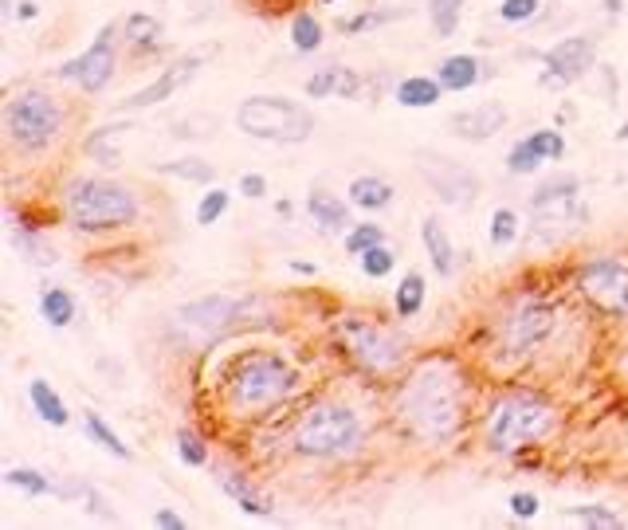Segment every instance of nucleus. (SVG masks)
Masks as SVG:
<instances>
[{"label":"nucleus","mask_w":628,"mask_h":530,"mask_svg":"<svg viewBox=\"0 0 628 530\" xmlns=\"http://www.w3.org/2000/svg\"><path fill=\"white\" fill-rule=\"evenodd\" d=\"M228 201H232V193L209 189V193L201 197V205H197V224H216V220L228 212Z\"/></svg>","instance_id":"f704fd0d"},{"label":"nucleus","mask_w":628,"mask_h":530,"mask_svg":"<svg viewBox=\"0 0 628 530\" xmlns=\"http://www.w3.org/2000/svg\"><path fill=\"white\" fill-rule=\"evenodd\" d=\"M220 487H224V495H232V499L240 503V511H248V515H271L267 499H260L236 472H220Z\"/></svg>","instance_id":"a878e982"},{"label":"nucleus","mask_w":628,"mask_h":530,"mask_svg":"<svg viewBox=\"0 0 628 530\" xmlns=\"http://www.w3.org/2000/svg\"><path fill=\"white\" fill-rule=\"evenodd\" d=\"M236 126H240L248 138L279 142V146H299V142H307L314 134L311 110L291 103V99H279V95L244 99L240 110H236Z\"/></svg>","instance_id":"7ed1b4c3"},{"label":"nucleus","mask_w":628,"mask_h":530,"mask_svg":"<svg viewBox=\"0 0 628 530\" xmlns=\"http://www.w3.org/2000/svg\"><path fill=\"white\" fill-rule=\"evenodd\" d=\"M177 456H181L189 468H201V464L209 460V452H205V444H201L197 432H181V436H177Z\"/></svg>","instance_id":"58836bf2"},{"label":"nucleus","mask_w":628,"mask_h":530,"mask_svg":"<svg viewBox=\"0 0 628 530\" xmlns=\"http://www.w3.org/2000/svg\"><path fill=\"white\" fill-rule=\"evenodd\" d=\"M436 79H440L444 91H468V87L479 83V63H475L471 55H448V59L440 63Z\"/></svg>","instance_id":"412c9836"},{"label":"nucleus","mask_w":628,"mask_h":530,"mask_svg":"<svg viewBox=\"0 0 628 530\" xmlns=\"http://www.w3.org/2000/svg\"><path fill=\"white\" fill-rule=\"evenodd\" d=\"M67 216L83 232H103V228H126L138 220V201L126 185L114 181H79L67 193Z\"/></svg>","instance_id":"39448f33"},{"label":"nucleus","mask_w":628,"mask_h":530,"mask_svg":"<svg viewBox=\"0 0 628 530\" xmlns=\"http://www.w3.org/2000/svg\"><path fill=\"white\" fill-rule=\"evenodd\" d=\"M354 91H358V75L346 71V67H326V71H318V75L307 79V95L311 99H330V95L350 99Z\"/></svg>","instance_id":"6ab92c4d"},{"label":"nucleus","mask_w":628,"mask_h":530,"mask_svg":"<svg viewBox=\"0 0 628 530\" xmlns=\"http://www.w3.org/2000/svg\"><path fill=\"white\" fill-rule=\"evenodd\" d=\"M550 330V307L542 303V299H519L507 318H503V326H499V334H503V342H507V350L511 354H526L542 334Z\"/></svg>","instance_id":"ddd939ff"},{"label":"nucleus","mask_w":628,"mask_h":530,"mask_svg":"<svg viewBox=\"0 0 628 530\" xmlns=\"http://www.w3.org/2000/svg\"><path fill=\"white\" fill-rule=\"evenodd\" d=\"M397 315L401 318H413L424 307V275L420 271H409L405 279H401V287H397Z\"/></svg>","instance_id":"c85d7f7f"},{"label":"nucleus","mask_w":628,"mask_h":530,"mask_svg":"<svg viewBox=\"0 0 628 530\" xmlns=\"http://www.w3.org/2000/svg\"><path fill=\"white\" fill-rule=\"evenodd\" d=\"M503 126H507V110L499 103H479V106H471V110L452 114V134L464 138V142H487V138H495Z\"/></svg>","instance_id":"f3484780"},{"label":"nucleus","mask_w":628,"mask_h":530,"mask_svg":"<svg viewBox=\"0 0 628 530\" xmlns=\"http://www.w3.org/2000/svg\"><path fill=\"white\" fill-rule=\"evenodd\" d=\"M617 142H628V118L621 122V130H617Z\"/></svg>","instance_id":"49530a36"},{"label":"nucleus","mask_w":628,"mask_h":530,"mask_svg":"<svg viewBox=\"0 0 628 530\" xmlns=\"http://www.w3.org/2000/svg\"><path fill=\"white\" fill-rule=\"evenodd\" d=\"M381 20H389V16L366 12V16H358V20H342V32H362V28H373V24H381Z\"/></svg>","instance_id":"c03bdc74"},{"label":"nucleus","mask_w":628,"mask_h":530,"mask_svg":"<svg viewBox=\"0 0 628 530\" xmlns=\"http://www.w3.org/2000/svg\"><path fill=\"white\" fill-rule=\"evenodd\" d=\"M460 12H464V0H428V16H432V28H436L440 40L456 36Z\"/></svg>","instance_id":"cd10ccee"},{"label":"nucleus","mask_w":628,"mask_h":530,"mask_svg":"<svg viewBox=\"0 0 628 530\" xmlns=\"http://www.w3.org/2000/svg\"><path fill=\"white\" fill-rule=\"evenodd\" d=\"M244 307H248V303H240V299L212 295V299H201V303H189V307H181V311H177V322H181L185 330L201 334V338H212L220 326H228V322L240 315Z\"/></svg>","instance_id":"2eb2a0df"},{"label":"nucleus","mask_w":628,"mask_h":530,"mask_svg":"<svg viewBox=\"0 0 628 530\" xmlns=\"http://www.w3.org/2000/svg\"><path fill=\"white\" fill-rule=\"evenodd\" d=\"M377 244H385V232L377 224H358L354 232H346V252L350 256H362V252L377 248Z\"/></svg>","instance_id":"72a5a7b5"},{"label":"nucleus","mask_w":628,"mask_h":530,"mask_svg":"<svg viewBox=\"0 0 628 530\" xmlns=\"http://www.w3.org/2000/svg\"><path fill=\"white\" fill-rule=\"evenodd\" d=\"M566 158V138L558 134V130H538V134H530L523 138L515 150H511V173H534L542 161H558Z\"/></svg>","instance_id":"dca6fc26"},{"label":"nucleus","mask_w":628,"mask_h":530,"mask_svg":"<svg viewBox=\"0 0 628 530\" xmlns=\"http://www.w3.org/2000/svg\"><path fill=\"white\" fill-rule=\"evenodd\" d=\"M401 417L409 432L436 444L448 440L460 424V377L448 362H428L401 393Z\"/></svg>","instance_id":"f257e3e1"},{"label":"nucleus","mask_w":628,"mask_h":530,"mask_svg":"<svg viewBox=\"0 0 628 530\" xmlns=\"http://www.w3.org/2000/svg\"><path fill=\"white\" fill-rule=\"evenodd\" d=\"M350 201L366 212L385 209V205L393 201V185L381 181V177H354V185H350Z\"/></svg>","instance_id":"b1692460"},{"label":"nucleus","mask_w":628,"mask_h":530,"mask_svg":"<svg viewBox=\"0 0 628 530\" xmlns=\"http://www.w3.org/2000/svg\"><path fill=\"white\" fill-rule=\"evenodd\" d=\"M291 389H295V370L279 354H248L228 377V397L240 413H263L279 405Z\"/></svg>","instance_id":"20e7f679"},{"label":"nucleus","mask_w":628,"mask_h":530,"mask_svg":"<svg viewBox=\"0 0 628 530\" xmlns=\"http://www.w3.org/2000/svg\"><path fill=\"white\" fill-rule=\"evenodd\" d=\"M593 59H597V40L593 36H570V40L554 44L550 52L542 55L550 83H577L593 67Z\"/></svg>","instance_id":"4468645a"},{"label":"nucleus","mask_w":628,"mask_h":530,"mask_svg":"<svg viewBox=\"0 0 628 530\" xmlns=\"http://www.w3.org/2000/svg\"><path fill=\"white\" fill-rule=\"evenodd\" d=\"M197 67H201V59H197V55H193V59L173 63V67H169L157 83H150L146 91H138L134 99H126V106H130V110H146V106H154V103H165V99H169V95H173L185 79H193V75H197Z\"/></svg>","instance_id":"a211bd4d"},{"label":"nucleus","mask_w":628,"mask_h":530,"mask_svg":"<svg viewBox=\"0 0 628 530\" xmlns=\"http://www.w3.org/2000/svg\"><path fill=\"white\" fill-rule=\"evenodd\" d=\"M40 311H44V318H48L52 326H71V318H75V299H71L63 287H48L44 299H40Z\"/></svg>","instance_id":"c756f323"},{"label":"nucleus","mask_w":628,"mask_h":530,"mask_svg":"<svg viewBox=\"0 0 628 530\" xmlns=\"http://www.w3.org/2000/svg\"><path fill=\"white\" fill-rule=\"evenodd\" d=\"M322 4H334V0H322Z\"/></svg>","instance_id":"de8ad7c7"},{"label":"nucleus","mask_w":628,"mask_h":530,"mask_svg":"<svg viewBox=\"0 0 628 530\" xmlns=\"http://www.w3.org/2000/svg\"><path fill=\"white\" fill-rule=\"evenodd\" d=\"M83 428H87V436H91L99 448H106L110 456H118V460H130V448L118 440V432H114V428H110V424H106L99 413H87V417H83Z\"/></svg>","instance_id":"bb28decb"},{"label":"nucleus","mask_w":628,"mask_h":530,"mask_svg":"<svg viewBox=\"0 0 628 530\" xmlns=\"http://www.w3.org/2000/svg\"><path fill=\"white\" fill-rule=\"evenodd\" d=\"M581 295L605 315H628V267L621 260H593L577 275Z\"/></svg>","instance_id":"9b49d317"},{"label":"nucleus","mask_w":628,"mask_h":530,"mask_svg":"<svg viewBox=\"0 0 628 530\" xmlns=\"http://www.w3.org/2000/svg\"><path fill=\"white\" fill-rule=\"evenodd\" d=\"M240 193H244V197H263V193H267V181H263L260 173H244V177H240Z\"/></svg>","instance_id":"37998d69"},{"label":"nucleus","mask_w":628,"mask_h":530,"mask_svg":"<svg viewBox=\"0 0 628 530\" xmlns=\"http://www.w3.org/2000/svg\"><path fill=\"white\" fill-rule=\"evenodd\" d=\"M554 421V413L542 405V401H534V397H503L499 405H495V413H491V421H487V444L495 448V452H511V448H519L526 440H534V436H542L546 428Z\"/></svg>","instance_id":"0eeeda50"},{"label":"nucleus","mask_w":628,"mask_h":530,"mask_svg":"<svg viewBox=\"0 0 628 530\" xmlns=\"http://www.w3.org/2000/svg\"><path fill=\"white\" fill-rule=\"evenodd\" d=\"M530 209H534V228L542 240H558L574 228L577 212V177H558L550 185H542L534 197H530Z\"/></svg>","instance_id":"9d476101"},{"label":"nucleus","mask_w":628,"mask_h":530,"mask_svg":"<svg viewBox=\"0 0 628 530\" xmlns=\"http://www.w3.org/2000/svg\"><path fill=\"white\" fill-rule=\"evenodd\" d=\"M154 527L181 530V527H185V519H181V515H173V511H157V515H154Z\"/></svg>","instance_id":"a18cd8bd"},{"label":"nucleus","mask_w":628,"mask_h":530,"mask_svg":"<svg viewBox=\"0 0 628 530\" xmlns=\"http://www.w3.org/2000/svg\"><path fill=\"white\" fill-rule=\"evenodd\" d=\"M307 209H311L314 224H318L322 232H338V228H346V224H350L346 205H342L334 193H326V189H314L311 197H307Z\"/></svg>","instance_id":"aec40b11"},{"label":"nucleus","mask_w":628,"mask_h":530,"mask_svg":"<svg viewBox=\"0 0 628 530\" xmlns=\"http://www.w3.org/2000/svg\"><path fill=\"white\" fill-rule=\"evenodd\" d=\"M161 173H169V177H181V181H197V185H209L212 181V165L201 158H181V161H165V165H157Z\"/></svg>","instance_id":"2f4dec72"},{"label":"nucleus","mask_w":628,"mask_h":530,"mask_svg":"<svg viewBox=\"0 0 628 530\" xmlns=\"http://www.w3.org/2000/svg\"><path fill=\"white\" fill-rule=\"evenodd\" d=\"M114 67H118V63H114V32L106 28L103 36H99L87 52L75 55V59H67L55 75L67 79V83H79V87L91 91V95H99L106 83L114 79Z\"/></svg>","instance_id":"f8f14e48"},{"label":"nucleus","mask_w":628,"mask_h":530,"mask_svg":"<svg viewBox=\"0 0 628 530\" xmlns=\"http://www.w3.org/2000/svg\"><path fill=\"white\" fill-rule=\"evenodd\" d=\"M4 479H8L12 487L28 491V495H48V491H52V483L40 476V472H32V468H12V472H8Z\"/></svg>","instance_id":"4c0bfd02"},{"label":"nucleus","mask_w":628,"mask_h":530,"mask_svg":"<svg viewBox=\"0 0 628 530\" xmlns=\"http://www.w3.org/2000/svg\"><path fill=\"white\" fill-rule=\"evenodd\" d=\"M538 12V0H503L499 4V16L507 20V24H523Z\"/></svg>","instance_id":"ea45409f"},{"label":"nucleus","mask_w":628,"mask_h":530,"mask_svg":"<svg viewBox=\"0 0 628 530\" xmlns=\"http://www.w3.org/2000/svg\"><path fill=\"white\" fill-rule=\"evenodd\" d=\"M291 44H295L299 52H314V48L322 44V24L314 20L311 12H299V16L291 20Z\"/></svg>","instance_id":"7c9ffc66"},{"label":"nucleus","mask_w":628,"mask_h":530,"mask_svg":"<svg viewBox=\"0 0 628 530\" xmlns=\"http://www.w3.org/2000/svg\"><path fill=\"white\" fill-rule=\"evenodd\" d=\"M570 515L581 519V523H589V527H621V519L613 511H605V507H574Z\"/></svg>","instance_id":"a19ab883"},{"label":"nucleus","mask_w":628,"mask_h":530,"mask_svg":"<svg viewBox=\"0 0 628 530\" xmlns=\"http://www.w3.org/2000/svg\"><path fill=\"white\" fill-rule=\"evenodd\" d=\"M393 264H397V256H393L385 244H377V248L362 252V271H366L369 279H385V275L393 271Z\"/></svg>","instance_id":"e433bc0d"},{"label":"nucleus","mask_w":628,"mask_h":530,"mask_svg":"<svg viewBox=\"0 0 628 530\" xmlns=\"http://www.w3.org/2000/svg\"><path fill=\"white\" fill-rule=\"evenodd\" d=\"M342 338H346L350 354L373 373L393 370V366L405 358L401 338H397L393 330H385L381 322H369V318H362V315H354L342 322Z\"/></svg>","instance_id":"6e6552de"},{"label":"nucleus","mask_w":628,"mask_h":530,"mask_svg":"<svg viewBox=\"0 0 628 530\" xmlns=\"http://www.w3.org/2000/svg\"><path fill=\"white\" fill-rule=\"evenodd\" d=\"M511 511H515V519H534L538 515V499L530 491H515L511 495Z\"/></svg>","instance_id":"79ce46f5"},{"label":"nucleus","mask_w":628,"mask_h":530,"mask_svg":"<svg viewBox=\"0 0 628 530\" xmlns=\"http://www.w3.org/2000/svg\"><path fill=\"white\" fill-rule=\"evenodd\" d=\"M28 401H32V409H36V413H40L48 424H55V428H63L67 417H71V413H67V405H63V397L55 393L44 377H36V381L28 385Z\"/></svg>","instance_id":"5701e85b"},{"label":"nucleus","mask_w":628,"mask_h":530,"mask_svg":"<svg viewBox=\"0 0 628 530\" xmlns=\"http://www.w3.org/2000/svg\"><path fill=\"white\" fill-rule=\"evenodd\" d=\"M358 444H362V421L346 405H330V401L311 405L295 428V448L314 460L350 456V452H358Z\"/></svg>","instance_id":"f03ea898"},{"label":"nucleus","mask_w":628,"mask_h":530,"mask_svg":"<svg viewBox=\"0 0 628 530\" xmlns=\"http://www.w3.org/2000/svg\"><path fill=\"white\" fill-rule=\"evenodd\" d=\"M122 32H126V40H134V44H154L157 36H161V24H157L154 16H126Z\"/></svg>","instance_id":"c9c22d12"},{"label":"nucleus","mask_w":628,"mask_h":530,"mask_svg":"<svg viewBox=\"0 0 628 530\" xmlns=\"http://www.w3.org/2000/svg\"><path fill=\"white\" fill-rule=\"evenodd\" d=\"M417 169L420 177H424V185L444 201V205H452V209H468L475 205V197H479V177L464 169L460 161L452 158H440V154H432V150H417Z\"/></svg>","instance_id":"1a4fd4ad"},{"label":"nucleus","mask_w":628,"mask_h":530,"mask_svg":"<svg viewBox=\"0 0 628 530\" xmlns=\"http://www.w3.org/2000/svg\"><path fill=\"white\" fill-rule=\"evenodd\" d=\"M440 79H424V75H413V79H405L401 87H397V103L401 106H432L440 99Z\"/></svg>","instance_id":"393cba45"},{"label":"nucleus","mask_w":628,"mask_h":530,"mask_svg":"<svg viewBox=\"0 0 628 530\" xmlns=\"http://www.w3.org/2000/svg\"><path fill=\"white\" fill-rule=\"evenodd\" d=\"M59 126H63V106L44 91H28V95H20V99L4 106V134L20 150L48 146L59 134Z\"/></svg>","instance_id":"423d86ee"},{"label":"nucleus","mask_w":628,"mask_h":530,"mask_svg":"<svg viewBox=\"0 0 628 530\" xmlns=\"http://www.w3.org/2000/svg\"><path fill=\"white\" fill-rule=\"evenodd\" d=\"M515 236H519V216L511 209L491 212V244H495V248H511Z\"/></svg>","instance_id":"473e14b6"},{"label":"nucleus","mask_w":628,"mask_h":530,"mask_svg":"<svg viewBox=\"0 0 628 530\" xmlns=\"http://www.w3.org/2000/svg\"><path fill=\"white\" fill-rule=\"evenodd\" d=\"M420 236H424V248H428V260L432 267L440 271V275H448L452 271V240H448V232H444V224L436 220V216H428L424 224H420Z\"/></svg>","instance_id":"4be33fe9"}]
</instances>
